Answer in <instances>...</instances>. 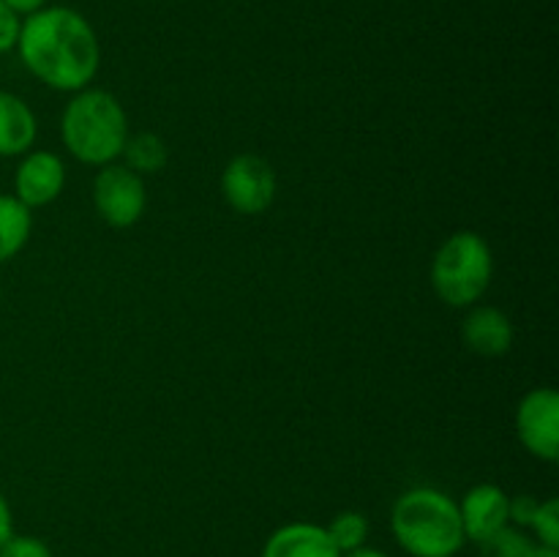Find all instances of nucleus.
I'll return each mask as SVG.
<instances>
[{
	"mask_svg": "<svg viewBox=\"0 0 559 557\" xmlns=\"http://www.w3.org/2000/svg\"><path fill=\"white\" fill-rule=\"evenodd\" d=\"M66 189V164L58 153L36 151L31 147L22 153L20 164L14 169V191L11 194L33 208H44L58 200Z\"/></svg>",
	"mask_w": 559,
	"mask_h": 557,
	"instance_id": "8",
	"label": "nucleus"
},
{
	"mask_svg": "<svg viewBox=\"0 0 559 557\" xmlns=\"http://www.w3.org/2000/svg\"><path fill=\"white\" fill-rule=\"evenodd\" d=\"M11 533H14V513H11V506L9 500H5V495L0 491V544H3Z\"/></svg>",
	"mask_w": 559,
	"mask_h": 557,
	"instance_id": "21",
	"label": "nucleus"
},
{
	"mask_svg": "<svg viewBox=\"0 0 559 557\" xmlns=\"http://www.w3.org/2000/svg\"><path fill=\"white\" fill-rule=\"evenodd\" d=\"M93 208L98 218L115 229H129L145 216L147 189L145 178L129 169L126 164H104L93 178Z\"/></svg>",
	"mask_w": 559,
	"mask_h": 557,
	"instance_id": "5",
	"label": "nucleus"
},
{
	"mask_svg": "<svg viewBox=\"0 0 559 557\" xmlns=\"http://www.w3.org/2000/svg\"><path fill=\"white\" fill-rule=\"evenodd\" d=\"M342 557H388V555L382 549H374V546H360V549L347 552V555Z\"/></svg>",
	"mask_w": 559,
	"mask_h": 557,
	"instance_id": "23",
	"label": "nucleus"
},
{
	"mask_svg": "<svg viewBox=\"0 0 559 557\" xmlns=\"http://www.w3.org/2000/svg\"><path fill=\"white\" fill-rule=\"evenodd\" d=\"M33 211L14 194H0V265L14 260L31 240Z\"/></svg>",
	"mask_w": 559,
	"mask_h": 557,
	"instance_id": "13",
	"label": "nucleus"
},
{
	"mask_svg": "<svg viewBox=\"0 0 559 557\" xmlns=\"http://www.w3.org/2000/svg\"><path fill=\"white\" fill-rule=\"evenodd\" d=\"M20 27H22V16L14 14L9 5L0 0V55L11 52L16 49V38H20Z\"/></svg>",
	"mask_w": 559,
	"mask_h": 557,
	"instance_id": "19",
	"label": "nucleus"
},
{
	"mask_svg": "<svg viewBox=\"0 0 559 557\" xmlns=\"http://www.w3.org/2000/svg\"><path fill=\"white\" fill-rule=\"evenodd\" d=\"M123 164L129 169H134L136 175H156L158 169H164V164L169 162L167 142L162 140L153 131H136V134H129L123 145Z\"/></svg>",
	"mask_w": 559,
	"mask_h": 557,
	"instance_id": "14",
	"label": "nucleus"
},
{
	"mask_svg": "<svg viewBox=\"0 0 559 557\" xmlns=\"http://www.w3.org/2000/svg\"><path fill=\"white\" fill-rule=\"evenodd\" d=\"M527 557H559V549H549V546H540V544H535V549L530 552Z\"/></svg>",
	"mask_w": 559,
	"mask_h": 557,
	"instance_id": "24",
	"label": "nucleus"
},
{
	"mask_svg": "<svg viewBox=\"0 0 559 557\" xmlns=\"http://www.w3.org/2000/svg\"><path fill=\"white\" fill-rule=\"evenodd\" d=\"M129 115L118 96L102 87H82L60 115V137L76 162L104 167L118 162L129 140Z\"/></svg>",
	"mask_w": 559,
	"mask_h": 557,
	"instance_id": "3",
	"label": "nucleus"
},
{
	"mask_svg": "<svg viewBox=\"0 0 559 557\" xmlns=\"http://www.w3.org/2000/svg\"><path fill=\"white\" fill-rule=\"evenodd\" d=\"M530 530L535 533V544L549 546V549H559V500L549 497V500L538 502L533 519H530Z\"/></svg>",
	"mask_w": 559,
	"mask_h": 557,
	"instance_id": "17",
	"label": "nucleus"
},
{
	"mask_svg": "<svg viewBox=\"0 0 559 557\" xmlns=\"http://www.w3.org/2000/svg\"><path fill=\"white\" fill-rule=\"evenodd\" d=\"M276 169L260 153H238L222 173V197L240 216H260L276 202Z\"/></svg>",
	"mask_w": 559,
	"mask_h": 557,
	"instance_id": "6",
	"label": "nucleus"
},
{
	"mask_svg": "<svg viewBox=\"0 0 559 557\" xmlns=\"http://www.w3.org/2000/svg\"><path fill=\"white\" fill-rule=\"evenodd\" d=\"M325 530L331 535L333 546L342 555H347V552L366 546V538H369V519L360 511H342L333 517V522Z\"/></svg>",
	"mask_w": 559,
	"mask_h": 557,
	"instance_id": "15",
	"label": "nucleus"
},
{
	"mask_svg": "<svg viewBox=\"0 0 559 557\" xmlns=\"http://www.w3.org/2000/svg\"><path fill=\"white\" fill-rule=\"evenodd\" d=\"M538 502L540 500H535L533 495L511 497V524H516V528H530V519H533Z\"/></svg>",
	"mask_w": 559,
	"mask_h": 557,
	"instance_id": "20",
	"label": "nucleus"
},
{
	"mask_svg": "<svg viewBox=\"0 0 559 557\" xmlns=\"http://www.w3.org/2000/svg\"><path fill=\"white\" fill-rule=\"evenodd\" d=\"M38 120L31 104L0 87V158H14L36 145Z\"/></svg>",
	"mask_w": 559,
	"mask_h": 557,
	"instance_id": "12",
	"label": "nucleus"
},
{
	"mask_svg": "<svg viewBox=\"0 0 559 557\" xmlns=\"http://www.w3.org/2000/svg\"><path fill=\"white\" fill-rule=\"evenodd\" d=\"M0 557H52V549H49L47 541L36 538V535L11 533L0 544Z\"/></svg>",
	"mask_w": 559,
	"mask_h": 557,
	"instance_id": "18",
	"label": "nucleus"
},
{
	"mask_svg": "<svg viewBox=\"0 0 559 557\" xmlns=\"http://www.w3.org/2000/svg\"><path fill=\"white\" fill-rule=\"evenodd\" d=\"M260 557H342L322 524L289 522L273 530Z\"/></svg>",
	"mask_w": 559,
	"mask_h": 557,
	"instance_id": "11",
	"label": "nucleus"
},
{
	"mask_svg": "<svg viewBox=\"0 0 559 557\" xmlns=\"http://www.w3.org/2000/svg\"><path fill=\"white\" fill-rule=\"evenodd\" d=\"M3 3L9 5V9L14 11V14L27 16V14H33V11L44 9V3H47V0H3Z\"/></svg>",
	"mask_w": 559,
	"mask_h": 557,
	"instance_id": "22",
	"label": "nucleus"
},
{
	"mask_svg": "<svg viewBox=\"0 0 559 557\" xmlns=\"http://www.w3.org/2000/svg\"><path fill=\"white\" fill-rule=\"evenodd\" d=\"M478 546L484 557H527L530 552L535 549V541L524 533V528L506 524V528L497 530L495 535L480 541Z\"/></svg>",
	"mask_w": 559,
	"mask_h": 557,
	"instance_id": "16",
	"label": "nucleus"
},
{
	"mask_svg": "<svg viewBox=\"0 0 559 557\" xmlns=\"http://www.w3.org/2000/svg\"><path fill=\"white\" fill-rule=\"evenodd\" d=\"M459 517H462L464 538L480 544L511 524V495L497 484L473 486L459 502Z\"/></svg>",
	"mask_w": 559,
	"mask_h": 557,
	"instance_id": "9",
	"label": "nucleus"
},
{
	"mask_svg": "<svg viewBox=\"0 0 559 557\" xmlns=\"http://www.w3.org/2000/svg\"><path fill=\"white\" fill-rule=\"evenodd\" d=\"M462 339L475 355L500 358L513 347V322L497 306H469V315L462 322Z\"/></svg>",
	"mask_w": 559,
	"mask_h": 557,
	"instance_id": "10",
	"label": "nucleus"
},
{
	"mask_svg": "<svg viewBox=\"0 0 559 557\" xmlns=\"http://www.w3.org/2000/svg\"><path fill=\"white\" fill-rule=\"evenodd\" d=\"M391 530L413 557H453L467 544L459 502L435 486L402 491L391 508Z\"/></svg>",
	"mask_w": 559,
	"mask_h": 557,
	"instance_id": "2",
	"label": "nucleus"
},
{
	"mask_svg": "<svg viewBox=\"0 0 559 557\" xmlns=\"http://www.w3.org/2000/svg\"><path fill=\"white\" fill-rule=\"evenodd\" d=\"M516 435L540 462L559 459V393L555 388H533L516 407Z\"/></svg>",
	"mask_w": 559,
	"mask_h": 557,
	"instance_id": "7",
	"label": "nucleus"
},
{
	"mask_svg": "<svg viewBox=\"0 0 559 557\" xmlns=\"http://www.w3.org/2000/svg\"><path fill=\"white\" fill-rule=\"evenodd\" d=\"M495 254L489 240L473 229L448 235L431 257L429 278L437 298L453 309H469L491 287Z\"/></svg>",
	"mask_w": 559,
	"mask_h": 557,
	"instance_id": "4",
	"label": "nucleus"
},
{
	"mask_svg": "<svg viewBox=\"0 0 559 557\" xmlns=\"http://www.w3.org/2000/svg\"><path fill=\"white\" fill-rule=\"evenodd\" d=\"M16 52L25 69L60 93L91 87L102 66V44L80 11L44 5L22 20Z\"/></svg>",
	"mask_w": 559,
	"mask_h": 557,
	"instance_id": "1",
	"label": "nucleus"
}]
</instances>
